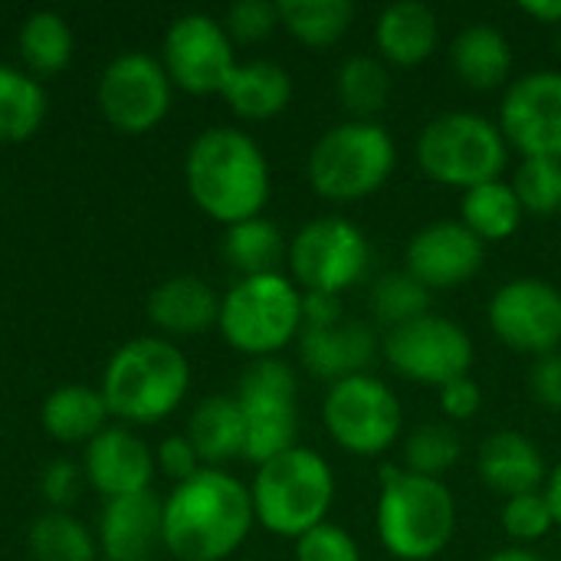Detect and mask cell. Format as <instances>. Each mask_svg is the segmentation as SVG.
I'll use <instances>...</instances> for the list:
<instances>
[{
    "instance_id": "cell-1",
    "label": "cell",
    "mask_w": 561,
    "mask_h": 561,
    "mask_svg": "<svg viewBox=\"0 0 561 561\" xmlns=\"http://www.w3.org/2000/svg\"><path fill=\"white\" fill-rule=\"evenodd\" d=\"M253 523L250 490L204 467L164 500V549L181 561H224L247 542Z\"/></svg>"
},
{
    "instance_id": "cell-2",
    "label": "cell",
    "mask_w": 561,
    "mask_h": 561,
    "mask_svg": "<svg viewBox=\"0 0 561 561\" xmlns=\"http://www.w3.org/2000/svg\"><path fill=\"white\" fill-rule=\"evenodd\" d=\"M184 178L194 204L227 227L260 217L270 201L266 154L237 128L204 131L187 151Z\"/></svg>"
},
{
    "instance_id": "cell-3",
    "label": "cell",
    "mask_w": 561,
    "mask_h": 561,
    "mask_svg": "<svg viewBox=\"0 0 561 561\" xmlns=\"http://www.w3.org/2000/svg\"><path fill=\"white\" fill-rule=\"evenodd\" d=\"M381 546L401 561H431L457 533V500L444 480L385 467L378 496Z\"/></svg>"
},
{
    "instance_id": "cell-4",
    "label": "cell",
    "mask_w": 561,
    "mask_h": 561,
    "mask_svg": "<svg viewBox=\"0 0 561 561\" xmlns=\"http://www.w3.org/2000/svg\"><path fill=\"white\" fill-rule=\"evenodd\" d=\"M187 385L191 365L178 345L164 339H135L108 358L102 375V401L108 417L154 424L184 401Z\"/></svg>"
},
{
    "instance_id": "cell-5",
    "label": "cell",
    "mask_w": 561,
    "mask_h": 561,
    "mask_svg": "<svg viewBox=\"0 0 561 561\" xmlns=\"http://www.w3.org/2000/svg\"><path fill=\"white\" fill-rule=\"evenodd\" d=\"M250 500L253 516L266 533L299 539L325 523L335 500V477L322 454L309 447H293L260 463Z\"/></svg>"
},
{
    "instance_id": "cell-6",
    "label": "cell",
    "mask_w": 561,
    "mask_h": 561,
    "mask_svg": "<svg viewBox=\"0 0 561 561\" xmlns=\"http://www.w3.org/2000/svg\"><path fill=\"white\" fill-rule=\"evenodd\" d=\"M414 154L431 181L470 191L503 178L510 141L500 125L483 115L444 112L421 128Z\"/></svg>"
},
{
    "instance_id": "cell-7",
    "label": "cell",
    "mask_w": 561,
    "mask_h": 561,
    "mask_svg": "<svg viewBox=\"0 0 561 561\" xmlns=\"http://www.w3.org/2000/svg\"><path fill=\"white\" fill-rule=\"evenodd\" d=\"M398 148L385 125L348 118L309 151V184L319 197L345 204L375 194L394 171Z\"/></svg>"
},
{
    "instance_id": "cell-8",
    "label": "cell",
    "mask_w": 561,
    "mask_h": 561,
    "mask_svg": "<svg viewBox=\"0 0 561 561\" xmlns=\"http://www.w3.org/2000/svg\"><path fill=\"white\" fill-rule=\"evenodd\" d=\"M220 335L253 358H276L302 332V293L283 273L243 276L220 299Z\"/></svg>"
},
{
    "instance_id": "cell-9",
    "label": "cell",
    "mask_w": 561,
    "mask_h": 561,
    "mask_svg": "<svg viewBox=\"0 0 561 561\" xmlns=\"http://www.w3.org/2000/svg\"><path fill=\"white\" fill-rule=\"evenodd\" d=\"M299 381L296 371L279 358H256L240 385L237 404L243 414V457L256 467L299 447Z\"/></svg>"
},
{
    "instance_id": "cell-10",
    "label": "cell",
    "mask_w": 561,
    "mask_h": 561,
    "mask_svg": "<svg viewBox=\"0 0 561 561\" xmlns=\"http://www.w3.org/2000/svg\"><path fill=\"white\" fill-rule=\"evenodd\" d=\"M332 440L355 457L385 454L404 427V408L398 394L375 375H355L335 381L322 404Z\"/></svg>"
},
{
    "instance_id": "cell-11",
    "label": "cell",
    "mask_w": 561,
    "mask_h": 561,
    "mask_svg": "<svg viewBox=\"0 0 561 561\" xmlns=\"http://www.w3.org/2000/svg\"><path fill=\"white\" fill-rule=\"evenodd\" d=\"M289 273L302 293H332L355 286L371 260L368 237L345 217L309 220L289 243Z\"/></svg>"
},
{
    "instance_id": "cell-12",
    "label": "cell",
    "mask_w": 561,
    "mask_h": 561,
    "mask_svg": "<svg viewBox=\"0 0 561 561\" xmlns=\"http://www.w3.org/2000/svg\"><path fill=\"white\" fill-rule=\"evenodd\" d=\"M381 352L398 375L434 388L467 378L473 365V342L467 329L434 312L385 332Z\"/></svg>"
},
{
    "instance_id": "cell-13",
    "label": "cell",
    "mask_w": 561,
    "mask_h": 561,
    "mask_svg": "<svg viewBox=\"0 0 561 561\" xmlns=\"http://www.w3.org/2000/svg\"><path fill=\"white\" fill-rule=\"evenodd\" d=\"M99 108L125 135L151 131L171 108V79L148 53H122L99 79Z\"/></svg>"
},
{
    "instance_id": "cell-14",
    "label": "cell",
    "mask_w": 561,
    "mask_h": 561,
    "mask_svg": "<svg viewBox=\"0 0 561 561\" xmlns=\"http://www.w3.org/2000/svg\"><path fill=\"white\" fill-rule=\"evenodd\" d=\"M490 329L526 355H552L561 345V289L536 276L503 283L490 299Z\"/></svg>"
},
{
    "instance_id": "cell-15",
    "label": "cell",
    "mask_w": 561,
    "mask_h": 561,
    "mask_svg": "<svg viewBox=\"0 0 561 561\" xmlns=\"http://www.w3.org/2000/svg\"><path fill=\"white\" fill-rule=\"evenodd\" d=\"M496 125L523 158L561 161V69H536L513 79Z\"/></svg>"
},
{
    "instance_id": "cell-16",
    "label": "cell",
    "mask_w": 561,
    "mask_h": 561,
    "mask_svg": "<svg viewBox=\"0 0 561 561\" xmlns=\"http://www.w3.org/2000/svg\"><path fill=\"white\" fill-rule=\"evenodd\" d=\"M237 69L233 39L207 13L178 16L164 36V72L191 95H220Z\"/></svg>"
},
{
    "instance_id": "cell-17",
    "label": "cell",
    "mask_w": 561,
    "mask_h": 561,
    "mask_svg": "<svg viewBox=\"0 0 561 561\" xmlns=\"http://www.w3.org/2000/svg\"><path fill=\"white\" fill-rule=\"evenodd\" d=\"M486 243L463 220H434L408 243V273L431 293L473 279L483 266Z\"/></svg>"
},
{
    "instance_id": "cell-18",
    "label": "cell",
    "mask_w": 561,
    "mask_h": 561,
    "mask_svg": "<svg viewBox=\"0 0 561 561\" xmlns=\"http://www.w3.org/2000/svg\"><path fill=\"white\" fill-rule=\"evenodd\" d=\"M99 546L105 561H151L164 546V500L151 490L105 500L99 516Z\"/></svg>"
},
{
    "instance_id": "cell-19",
    "label": "cell",
    "mask_w": 561,
    "mask_h": 561,
    "mask_svg": "<svg viewBox=\"0 0 561 561\" xmlns=\"http://www.w3.org/2000/svg\"><path fill=\"white\" fill-rule=\"evenodd\" d=\"M151 473L154 457L128 427H105L85 447V477L105 500L151 490Z\"/></svg>"
},
{
    "instance_id": "cell-20",
    "label": "cell",
    "mask_w": 561,
    "mask_h": 561,
    "mask_svg": "<svg viewBox=\"0 0 561 561\" xmlns=\"http://www.w3.org/2000/svg\"><path fill=\"white\" fill-rule=\"evenodd\" d=\"M378 355V335L365 322H335L325 329H302L299 332V358L309 375L325 381H345L355 375H368Z\"/></svg>"
},
{
    "instance_id": "cell-21",
    "label": "cell",
    "mask_w": 561,
    "mask_h": 561,
    "mask_svg": "<svg viewBox=\"0 0 561 561\" xmlns=\"http://www.w3.org/2000/svg\"><path fill=\"white\" fill-rule=\"evenodd\" d=\"M477 473H480V480L493 493H500L506 500L523 496V493H536L546 483V477H549L539 447L526 434H519V431H496V434H490L480 444Z\"/></svg>"
},
{
    "instance_id": "cell-22",
    "label": "cell",
    "mask_w": 561,
    "mask_h": 561,
    "mask_svg": "<svg viewBox=\"0 0 561 561\" xmlns=\"http://www.w3.org/2000/svg\"><path fill=\"white\" fill-rule=\"evenodd\" d=\"M437 13L421 0H398L378 13L375 43L381 59L394 66H421L437 49Z\"/></svg>"
},
{
    "instance_id": "cell-23",
    "label": "cell",
    "mask_w": 561,
    "mask_h": 561,
    "mask_svg": "<svg viewBox=\"0 0 561 561\" xmlns=\"http://www.w3.org/2000/svg\"><path fill=\"white\" fill-rule=\"evenodd\" d=\"M148 319L168 335H197L220 319L217 293L197 276L164 279L148 299Z\"/></svg>"
},
{
    "instance_id": "cell-24",
    "label": "cell",
    "mask_w": 561,
    "mask_h": 561,
    "mask_svg": "<svg viewBox=\"0 0 561 561\" xmlns=\"http://www.w3.org/2000/svg\"><path fill=\"white\" fill-rule=\"evenodd\" d=\"M227 105L250 122H266L273 115H279L289 99H293V76L270 59H250V62H237V69L230 72L224 92Z\"/></svg>"
},
{
    "instance_id": "cell-25",
    "label": "cell",
    "mask_w": 561,
    "mask_h": 561,
    "mask_svg": "<svg viewBox=\"0 0 561 561\" xmlns=\"http://www.w3.org/2000/svg\"><path fill=\"white\" fill-rule=\"evenodd\" d=\"M450 62L470 89H496L513 69V46L493 23H470L450 43Z\"/></svg>"
},
{
    "instance_id": "cell-26",
    "label": "cell",
    "mask_w": 561,
    "mask_h": 561,
    "mask_svg": "<svg viewBox=\"0 0 561 561\" xmlns=\"http://www.w3.org/2000/svg\"><path fill=\"white\" fill-rule=\"evenodd\" d=\"M187 440L194 444L204 467L227 463L233 457H243V414L233 394H214L197 404L187 424Z\"/></svg>"
},
{
    "instance_id": "cell-27",
    "label": "cell",
    "mask_w": 561,
    "mask_h": 561,
    "mask_svg": "<svg viewBox=\"0 0 561 561\" xmlns=\"http://www.w3.org/2000/svg\"><path fill=\"white\" fill-rule=\"evenodd\" d=\"M108 408L89 385H62L43 401V427L59 444H89L105 431Z\"/></svg>"
},
{
    "instance_id": "cell-28",
    "label": "cell",
    "mask_w": 561,
    "mask_h": 561,
    "mask_svg": "<svg viewBox=\"0 0 561 561\" xmlns=\"http://www.w3.org/2000/svg\"><path fill=\"white\" fill-rule=\"evenodd\" d=\"M523 204L510 181H486L480 187L463 191V227L473 230L483 243L506 240L523 224Z\"/></svg>"
},
{
    "instance_id": "cell-29",
    "label": "cell",
    "mask_w": 561,
    "mask_h": 561,
    "mask_svg": "<svg viewBox=\"0 0 561 561\" xmlns=\"http://www.w3.org/2000/svg\"><path fill=\"white\" fill-rule=\"evenodd\" d=\"M286 253H289V247H286L279 227L273 220H266V217H250V220H240V224L227 227L224 256L243 276L276 273V266H279V260Z\"/></svg>"
},
{
    "instance_id": "cell-30",
    "label": "cell",
    "mask_w": 561,
    "mask_h": 561,
    "mask_svg": "<svg viewBox=\"0 0 561 561\" xmlns=\"http://www.w3.org/2000/svg\"><path fill=\"white\" fill-rule=\"evenodd\" d=\"M46 118V92L13 66H0V145L26 141Z\"/></svg>"
},
{
    "instance_id": "cell-31",
    "label": "cell",
    "mask_w": 561,
    "mask_h": 561,
    "mask_svg": "<svg viewBox=\"0 0 561 561\" xmlns=\"http://www.w3.org/2000/svg\"><path fill=\"white\" fill-rule=\"evenodd\" d=\"M339 102L352 112L358 122H375V115L388 105L391 99V72L385 59L358 53L348 56L339 66Z\"/></svg>"
},
{
    "instance_id": "cell-32",
    "label": "cell",
    "mask_w": 561,
    "mask_h": 561,
    "mask_svg": "<svg viewBox=\"0 0 561 561\" xmlns=\"http://www.w3.org/2000/svg\"><path fill=\"white\" fill-rule=\"evenodd\" d=\"M355 20L352 0H283L279 23L306 46H332Z\"/></svg>"
},
{
    "instance_id": "cell-33",
    "label": "cell",
    "mask_w": 561,
    "mask_h": 561,
    "mask_svg": "<svg viewBox=\"0 0 561 561\" xmlns=\"http://www.w3.org/2000/svg\"><path fill=\"white\" fill-rule=\"evenodd\" d=\"M30 556L36 561H95L92 533L69 513H46L30 526Z\"/></svg>"
},
{
    "instance_id": "cell-34",
    "label": "cell",
    "mask_w": 561,
    "mask_h": 561,
    "mask_svg": "<svg viewBox=\"0 0 561 561\" xmlns=\"http://www.w3.org/2000/svg\"><path fill=\"white\" fill-rule=\"evenodd\" d=\"M368 309L391 332L431 312V289L408 270H394L378 276V283L368 293Z\"/></svg>"
},
{
    "instance_id": "cell-35",
    "label": "cell",
    "mask_w": 561,
    "mask_h": 561,
    "mask_svg": "<svg viewBox=\"0 0 561 561\" xmlns=\"http://www.w3.org/2000/svg\"><path fill=\"white\" fill-rule=\"evenodd\" d=\"M20 53L26 66L39 76H53L72 59V30L59 13L39 10L20 30Z\"/></svg>"
},
{
    "instance_id": "cell-36",
    "label": "cell",
    "mask_w": 561,
    "mask_h": 561,
    "mask_svg": "<svg viewBox=\"0 0 561 561\" xmlns=\"http://www.w3.org/2000/svg\"><path fill=\"white\" fill-rule=\"evenodd\" d=\"M460 434L450 424L431 421L411 431V437L404 440V463L417 477L440 480L460 460Z\"/></svg>"
},
{
    "instance_id": "cell-37",
    "label": "cell",
    "mask_w": 561,
    "mask_h": 561,
    "mask_svg": "<svg viewBox=\"0 0 561 561\" xmlns=\"http://www.w3.org/2000/svg\"><path fill=\"white\" fill-rule=\"evenodd\" d=\"M523 210L549 217L561 210V161L552 158H523L516 178L510 181Z\"/></svg>"
},
{
    "instance_id": "cell-38",
    "label": "cell",
    "mask_w": 561,
    "mask_h": 561,
    "mask_svg": "<svg viewBox=\"0 0 561 561\" xmlns=\"http://www.w3.org/2000/svg\"><path fill=\"white\" fill-rule=\"evenodd\" d=\"M500 519H503V529H506L516 542H539V539H546V536L552 533V526H556L552 506H549V500H546L542 490L506 500Z\"/></svg>"
},
{
    "instance_id": "cell-39",
    "label": "cell",
    "mask_w": 561,
    "mask_h": 561,
    "mask_svg": "<svg viewBox=\"0 0 561 561\" xmlns=\"http://www.w3.org/2000/svg\"><path fill=\"white\" fill-rule=\"evenodd\" d=\"M296 561H362V552L352 533L322 523L296 539Z\"/></svg>"
},
{
    "instance_id": "cell-40",
    "label": "cell",
    "mask_w": 561,
    "mask_h": 561,
    "mask_svg": "<svg viewBox=\"0 0 561 561\" xmlns=\"http://www.w3.org/2000/svg\"><path fill=\"white\" fill-rule=\"evenodd\" d=\"M279 26V3L240 0L227 10V33L237 43H260Z\"/></svg>"
},
{
    "instance_id": "cell-41",
    "label": "cell",
    "mask_w": 561,
    "mask_h": 561,
    "mask_svg": "<svg viewBox=\"0 0 561 561\" xmlns=\"http://www.w3.org/2000/svg\"><path fill=\"white\" fill-rule=\"evenodd\" d=\"M158 467H161L164 477L174 480V486L204 470V463H201L194 444L187 440V434H174V437H164L161 440V447H158Z\"/></svg>"
},
{
    "instance_id": "cell-42",
    "label": "cell",
    "mask_w": 561,
    "mask_h": 561,
    "mask_svg": "<svg viewBox=\"0 0 561 561\" xmlns=\"http://www.w3.org/2000/svg\"><path fill=\"white\" fill-rule=\"evenodd\" d=\"M39 490H43L46 503L56 506V513H62L76 500V493H79V470H76V463H69V460L46 463V470L39 477Z\"/></svg>"
},
{
    "instance_id": "cell-43",
    "label": "cell",
    "mask_w": 561,
    "mask_h": 561,
    "mask_svg": "<svg viewBox=\"0 0 561 561\" xmlns=\"http://www.w3.org/2000/svg\"><path fill=\"white\" fill-rule=\"evenodd\" d=\"M529 391L533 398L549 408V411H561V352L542 355L533 362L529 368Z\"/></svg>"
},
{
    "instance_id": "cell-44",
    "label": "cell",
    "mask_w": 561,
    "mask_h": 561,
    "mask_svg": "<svg viewBox=\"0 0 561 561\" xmlns=\"http://www.w3.org/2000/svg\"><path fill=\"white\" fill-rule=\"evenodd\" d=\"M480 408H483V391L470 375L440 388V411L450 421H473L480 414Z\"/></svg>"
},
{
    "instance_id": "cell-45",
    "label": "cell",
    "mask_w": 561,
    "mask_h": 561,
    "mask_svg": "<svg viewBox=\"0 0 561 561\" xmlns=\"http://www.w3.org/2000/svg\"><path fill=\"white\" fill-rule=\"evenodd\" d=\"M342 296L332 293H302V329H325L342 322Z\"/></svg>"
},
{
    "instance_id": "cell-46",
    "label": "cell",
    "mask_w": 561,
    "mask_h": 561,
    "mask_svg": "<svg viewBox=\"0 0 561 561\" xmlns=\"http://www.w3.org/2000/svg\"><path fill=\"white\" fill-rule=\"evenodd\" d=\"M523 13L546 26H561V0H523Z\"/></svg>"
},
{
    "instance_id": "cell-47",
    "label": "cell",
    "mask_w": 561,
    "mask_h": 561,
    "mask_svg": "<svg viewBox=\"0 0 561 561\" xmlns=\"http://www.w3.org/2000/svg\"><path fill=\"white\" fill-rule=\"evenodd\" d=\"M546 500L552 506V516H556V526H561V463L546 477Z\"/></svg>"
},
{
    "instance_id": "cell-48",
    "label": "cell",
    "mask_w": 561,
    "mask_h": 561,
    "mask_svg": "<svg viewBox=\"0 0 561 561\" xmlns=\"http://www.w3.org/2000/svg\"><path fill=\"white\" fill-rule=\"evenodd\" d=\"M486 561H546L542 556H536V552H529V549H523V546H516V549H500V552H493Z\"/></svg>"
},
{
    "instance_id": "cell-49",
    "label": "cell",
    "mask_w": 561,
    "mask_h": 561,
    "mask_svg": "<svg viewBox=\"0 0 561 561\" xmlns=\"http://www.w3.org/2000/svg\"><path fill=\"white\" fill-rule=\"evenodd\" d=\"M556 46H559V53H561V26H559V36H556Z\"/></svg>"
}]
</instances>
